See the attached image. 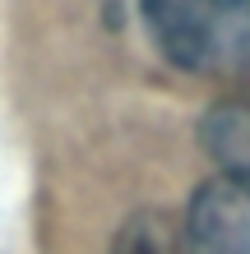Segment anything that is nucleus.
I'll return each mask as SVG.
<instances>
[{
	"instance_id": "f257e3e1",
	"label": "nucleus",
	"mask_w": 250,
	"mask_h": 254,
	"mask_svg": "<svg viewBox=\"0 0 250 254\" xmlns=\"http://www.w3.org/2000/svg\"><path fill=\"white\" fill-rule=\"evenodd\" d=\"M144 19L171 65L250 88V0H144Z\"/></svg>"
},
{
	"instance_id": "f03ea898",
	"label": "nucleus",
	"mask_w": 250,
	"mask_h": 254,
	"mask_svg": "<svg viewBox=\"0 0 250 254\" xmlns=\"http://www.w3.org/2000/svg\"><path fill=\"white\" fill-rule=\"evenodd\" d=\"M181 236L190 254H250V181L223 171L199 185Z\"/></svg>"
},
{
	"instance_id": "7ed1b4c3",
	"label": "nucleus",
	"mask_w": 250,
	"mask_h": 254,
	"mask_svg": "<svg viewBox=\"0 0 250 254\" xmlns=\"http://www.w3.org/2000/svg\"><path fill=\"white\" fill-rule=\"evenodd\" d=\"M204 148L218 157V167L227 176L250 181V97L223 102L204 116Z\"/></svg>"
},
{
	"instance_id": "20e7f679",
	"label": "nucleus",
	"mask_w": 250,
	"mask_h": 254,
	"mask_svg": "<svg viewBox=\"0 0 250 254\" xmlns=\"http://www.w3.org/2000/svg\"><path fill=\"white\" fill-rule=\"evenodd\" d=\"M111 254H190V250H185V236L176 231L167 217L139 213V217H130L125 227L116 231Z\"/></svg>"
}]
</instances>
